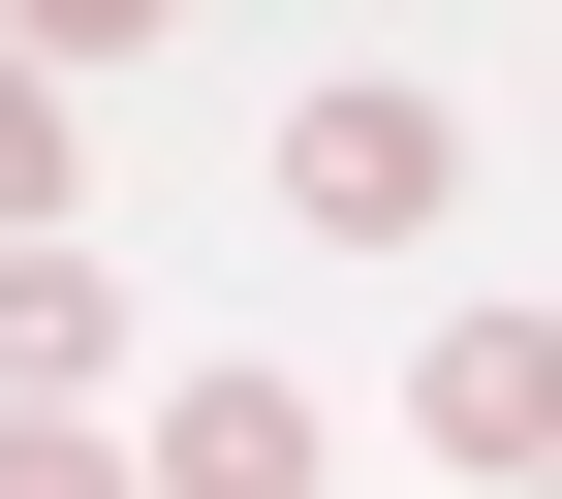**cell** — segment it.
<instances>
[{"label": "cell", "mask_w": 562, "mask_h": 499, "mask_svg": "<svg viewBox=\"0 0 562 499\" xmlns=\"http://www.w3.org/2000/svg\"><path fill=\"white\" fill-rule=\"evenodd\" d=\"M281 188H313L344 250H406V219H438L469 157H438V94H313V125H281Z\"/></svg>", "instance_id": "1"}, {"label": "cell", "mask_w": 562, "mask_h": 499, "mask_svg": "<svg viewBox=\"0 0 562 499\" xmlns=\"http://www.w3.org/2000/svg\"><path fill=\"white\" fill-rule=\"evenodd\" d=\"M438 438H469V468H562V343H531V313H438Z\"/></svg>", "instance_id": "2"}, {"label": "cell", "mask_w": 562, "mask_h": 499, "mask_svg": "<svg viewBox=\"0 0 562 499\" xmlns=\"http://www.w3.org/2000/svg\"><path fill=\"white\" fill-rule=\"evenodd\" d=\"M157 499H313V406H281V375H188L157 406Z\"/></svg>", "instance_id": "3"}, {"label": "cell", "mask_w": 562, "mask_h": 499, "mask_svg": "<svg viewBox=\"0 0 562 499\" xmlns=\"http://www.w3.org/2000/svg\"><path fill=\"white\" fill-rule=\"evenodd\" d=\"M94 343H125V313H94V281H63V250H0V375H32V406H63V375H94Z\"/></svg>", "instance_id": "4"}, {"label": "cell", "mask_w": 562, "mask_h": 499, "mask_svg": "<svg viewBox=\"0 0 562 499\" xmlns=\"http://www.w3.org/2000/svg\"><path fill=\"white\" fill-rule=\"evenodd\" d=\"M32 188H63V63H0V219H32Z\"/></svg>", "instance_id": "5"}, {"label": "cell", "mask_w": 562, "mask_h": 499, "mask_svg": "<svg viewBox=\"0 0 562 499\" xmlns=\"http://www.w3.org/2000/svg\"><path fill=\"white\" fill-rule=\"evenodd\" d=\"M0 499H157V468H94V438H63V406H32V438H0Z\"/></svg>", "instance_id": "6"}]
</instances>
